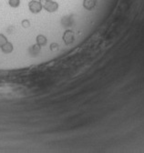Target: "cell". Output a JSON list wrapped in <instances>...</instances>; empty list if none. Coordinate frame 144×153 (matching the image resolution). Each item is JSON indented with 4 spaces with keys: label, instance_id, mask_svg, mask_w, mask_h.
<instances>
[{
    "label": "cell",
    "instance_id": "cell-8",
    "mask_svg": "<svg viewBox=\"0 0 144 153\" xmlns=\"http://www.w3.org/2000/svg\"><path fill=\"white\" fill-rule=\"evenodd\" d=\"M40 49H41V46H38L37 44L34 45V46L31 47V49H30V50H32V54H33V55H37L38 53L40 52Z\"/></svg>",
    "mask_w": 144,
    "mask_h": 153
},
{
    "label": "cell",
    "instance_id": "cell-2",
    "mask_svg": "<svg viewBox=\"0 0 144 153\" xmlns=\"http://www.w3.org/2000/svg\"><path fill=\"white\" fill-rule=\"evenodd\" d=\"M28 9L32 14H38L42 11L43 6L39 0H31L28 3Z\"/></svg>",
    "mask_w": 144,
    "mask_h": 153
},
{
    "label": "cell",
    "instance_id": "cell-4",
    "mask_svg": "<svg viewBox=\"0 0 144 153\" xmlns=\"http://www.w3.org/2000/svg\"><path fill=\"white\" fill-rule=\"evenodd\" d=\"M14 50V46L11 42L7 41L6 44L3 45V46L1 47V51L4 53V54H10L12 53Z\"/></svg>",
    "mask_w": 144,
    "mask_h": 153
},
{
    "label": "cell",
    "instance_id": "cell-10",
    "mask_svg": "<svg viewBox=\"0 0 144 153\" xmlns=\"http://www.w3.org/2000/svg\"><path fill=\"white\" fill-rule=\"evenodd\" d=\"M30 21L28 20V19H24V20H22V22H21V26L24 27V28H28L30 26Z\"/></svg>",
    "mask_w": 144,
    "mask_h": 153
},
{
    "label": "cell",
    "instance_id": "cell-9",
    "mask_svg": "<svg viewBox=\"0 0 144 153\" xmlns=\"http://www.w3.org/2000/svg\"><path fill=\"white\" fill-rule=\"evenodd\" d=\"M7 41L8 40H7L6 36L5 35H3V34H0V49H1V47L3 46V45L6 44Z\"/></svg>",
    "mask_w": 144,
    "mask_h": 153
},
{
    "label": "cell",
    "instance_id": "cell-7",
    "mask_svg": "<svg viewBox=\"0 0 144 153\" xmlns=\"http://www.w3.org/2000/svg\"><path fill=\"white\" fill-rule=\"evenodd\" d=\"M8 5L13 8H16L20 6V0H8Z\"/></svg>",
    "mask_w": 144,
    "mask_h": 153
},
{
    "label": "cell",
    "instance_id": "cell-1",
    "mask_svg": "<svg viewBox=\"0 0 144 153\" xmlns=\"http://www.w3.org/2000/svg\"><path fill=\"white\" fill-rule=\"evenodd\" d=\"M42 3L43 8L49 13H54L59 9V4L53 0H39Z\"/></svg>",
    "mask_w": 144,
    "mask_h": 153
},
{
    "label": "cell",
    "instance_id": "cell-5",
    "mask_svg": "<svg viewBox=\"0 0 144 153\" xmlns=\"http://www.w3.org/2000/svg\"><path fill=\"white\" fill-rule=\"evenodd\" d=\"M97 0H84L83 1V7L87 10H91L96 6Z\"/></svg>",
    "mask_w": 144,
    "mask_h": 153
},
{
    "label": "cell",
    "instance_id": "cell-3",
    "mask_svg": "<svg viewBox=\"0 0 144 153\" xmlns=\"http://www.w3.org/2000/svg\"><path fill=\"white\" fill-rule=\"evenodd\" d=\"M62 40L65 43V45H67V46L73 44L74 41H75V34H74V32L72 30H70V29L66 30L63 33Z\"/></svg>",
    "mask_w": 144,
    "mask_h": 153
},
{
    "label": "cell",
    "instance_id": "cell-6",
    "mask_svg": "<svg viewBox=\"0 0 144 153\" xmlns=\"http://www.w3.org/2000/svg\"><path fill=\"white\" fill-rule=\"evenodd\" d=\"M36 41H37V44L38 46H45L47 43V38L42 35V34H39V35H37V37H36Z\"/></svg>",
    "mask_w": 144,
    "mask_h": 153
},
{
    "label": "cell",
    "instance_id": "cell-11",
    "mask_svg": "<svg viewBox=\"0 0 144 153\" xmlns=\"http://www.w3.org/2000/svg\"><path fill=\"white\" fill-rule=\"evenodd\" d=\"M59 46L57 43H52L50 45V50L51 51H57V50H59Z\"/></svg>",
    "mask_w": 144,
    "mask_h": 153
}]
</instances>
